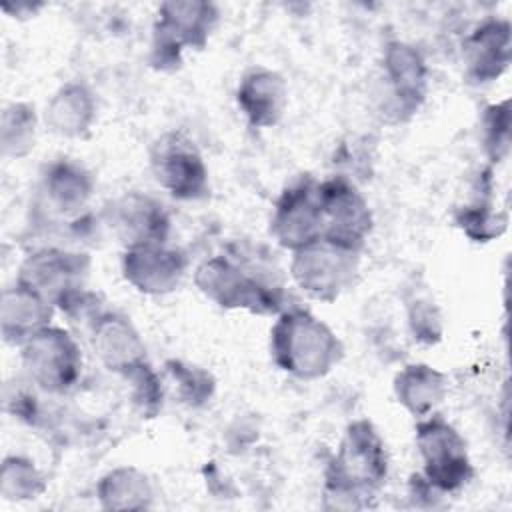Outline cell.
I'll return each instance as SVG.
<instances>
[{
	"instance_id": "277c9868",
	"label": "cell",
	"mask_w": 512,
	"mask_h": 512,
	"mask_svg": "<svg viewBox=\"0 0 512 512\" xmlns=\"http://www.w3.org/2000/svg\"><path fill=\"white\" fill-rule=\"evenodd\" d=\"M360 250L318 238L312 244L294 250L290 264L296 284L316 300L332 302L354 284Z\"/></svg>"
},
{
	"instance_id": "7402d4cb",
	"label": "cell",
	"mask_w": 512,
	"mask_h": 512,
	"mask_svg": "<svg viewBox=\"0 0 512 512\" xmlns=\"http://www.w3.org/2000/svg\"><path fill=\"white\" fill-rule=\"evenodd\" d=\"M98 494L106 508H146L152 496L148 478L136 468H118L104 476Z\"/></svg>"
},
{
	"instance_id": "484cf974",
	"label": "cell",
	"mask_w": 512,
	"mask_h": 512,
	"mask_svg": "<svg viewBox=\"0 0 512 512\" xmlns=\"http://www.w3.org/2000/svg\"><path fill=\"white\" fill-rule=\"evenodd\" d=\"M410 326L416 338L434 342L440 338V316L428 302H416L410 310Z\"/></svg>"
},
{
	"instance_id": "e0dca14e",
	"label": "cell",
	"mask_w": 512,
	"mask_h": 512,
	"mask_svg": "<svg viewBox=\"0 0 512 512\" xmlns=\"http://www.w3.org/2000/svg\"><path fill=\"white\" fill-rule=\"evenodd\" d=\"M236 100L246 120L256 128L278 124L286 106V82L280 74L256 66L248 70L236 90Z\"/></svg>"
},
{
	"instance_id": "7a4b0ae2",
	"label": "cell",
	"mask_w": 512,
	"mask_h": 512,
	"mask_svg": "<svg viewBox=\"0 0 512 512\" xmlns=\"http://www.w3.org/2000/svg\"><path fill=\"white\" fill-rule=\"evenodd\" d=\"M270 352L284 372L312 380L328 374L342 358V342L312 312L290 308L270 332Z\"/></svg>"
},
{
	"instance_id": "8fae6325",
	"label": "cell",
	"mask_w": 512,
	"mask_h": 512,
	"mask_svg": "<svg viewBox=\"0 0 512 512\" xmlns=\"http://www.w3.org/2000/svg\"><path fill=\"white\" fill-rule=\"evenodd\" d=\"M270 232L278 244L292 252L322 238L318 182L306 176L282 192L274 206Z\"/></svg>"
},
{
	"instance_id": "30bf717a",
	"label": "cell",
	"mask_w": 512,
	"mask_h": 512,
	"mask_svg": "<svg viewBox=\"0 0 512 512\" xmlns=\"http://www.w3.org/2000/svg\"><path fill=\"white\" fill-rule=\"evenodd\" d=\"M88 266L90 260L86 254L66 252L60 248H42L22 262L16 282L58 306L64 298L84 288Z\"/></svg>"
},
{
	"instance_id": "5b68a950",
	"label": "cell",
	"mask_w": 512,
	"mask_h": 512,
	"mask_svg": "<svg viewBox=\"0 0 512 512\" xmlns=\"http://www.w3.org/2000/svg\"><path fill=\"white\" fill-rule=\"evenodd\" d=\"M22 366L38 388L62 394L70 390L82 368L76 340L62 328L46 326L22 344Z\"/></svg>"
},
{
	"instance_id": "d4e9b609",
	"label": "cell",
	"mask_w": 512,
	"mask_h": 512,
	"mask_svg": "<svg viewBox=\"0 0 512 512\" xmlns=\"http://www.w3.org/2000/svg\"><path fill=\"white\" fill-rule=\"evenodd\" d=\"M508 104L492 106L484 120V146L488 154L498 160L508 150Z\"/></svg>"
},
{
	"instance_id": "9c48e42d",
	"label": "cell",
	"mask_w": 512,
	"mask_h": 512,
	"mask_svg": "<svg viewBox=\"0 0 512 512\" xmlns=\"http://www.w3.org/2000/svg\"><path fill=\"white\" fill-rule=\"evenodd\" d=\"M322 210V238L360 250L372 228V214L364 196L344 178L318 182Z\"/></svg>"
},
{
	"instance_id": "ffe728a7",
	"label": "cell",
	"mask_w": 512,
	"mask_h": 512,
	"mask_svg": "<svg viewBox=\"0 0 512 512\" xmlns=\"http://www.w3.org/2000/svg\"><path fill=\"white\" fill-rule=\"evenodd\" d=\"M394 394L416 418H424L446 396V378L426 364H410L396 374Z\"/></svg>"
},
{
	"instance_id": "2e32d148",
	"label": "cell",
	"mask_w": 512,
	"mask_h": 512,
	"mask_svg": "<svg viewBox=\"0 0 512 512\" xmlns=\"http://www.w3.org/2000/svg\"><path fill=\"white\" fill-rule=\"evenodd\" d=\"M94 350L108 370L128 376L146 364L144 344L128 318L104 312L94 318Z\"/></svg>"
},
{
	"instance_id": "d6986e66",
	"label": "cell",
	"mask_w": 512,
	"mask_h": 512,
	"mask_svg": "<svg viewBox=\"0 0 512 512\" xmlns=\"http://www.w3.org/2000/svg\"><path fill=\"white\" fill-rule=\"evenodd\" d=\"M468 76L474 82L496 78L508 64L510 26L502 20H488L476 28L466 44Z\"/></svg>"
},
{
	"instance_id": "3957f363",
	"label": "cell",
	"mask_w": 512,
	"mask_h": 512,
	"mask_svg": "<svg viewBox=\"0 0 512 512\" xmlns=\"http://www.w3.org/2000/svg\"><path fill=\"white\" fill-rule=\"evenodd\" d=\"M388 474L386 446L368 420L348 426L334 462L326 472L328 494L360 500L370 496Z\"/></svg>"
},
{
	"instance_id": "603a6c76",
	"label": "cell",
	"mask_w": 512,
	"mask_h": 512,
	"mask_svg": "<svg viewBox=\"0 0 512 512\" xmlns=\"http://www.w3.org/2000/svg\"><path fill=\"white\" fill-rule=\"evenodd\" d=\"M2 154L20 158L34 148L36 142V114L30 104L12 102L2 114Z\"/></svg>"
},
{
	"instance_id": "52a82bcc",
	"label": "cell",
	"mask_w": 512,
	"mask_h": 512,
	"mask_svg": "<svg viewBox=\"0 0 512 512\" xmlns=\"http://www.w3.org/2000/svg\"><path fill=\"white\" fill-rule=\"evenodd\" d=\"M218 10L210 2H164L158 8L152 54L154 64H178L186 46L202 48L216 24Z\"/></svg>"
},
{
	"instance_id": "4fadbf2b",
	"label": "cell",
	"mask_w": 512,
	"mask_h": 512,
	"mask_svg": "<svg viewBox=\"0 0 512 512\" xmlns=\"http://www.w3.org/2000/svg\"><path fill=\"white\" fill-rule=\"evenodd\" d=\"M90 194V174L70 160H58L46 166L40 176L36 208L48 214L70 216L86 206Z\"/></svg>"
},
{
	"instance_id": "9a60e30c",
	"label": "cell",
	"mask_w": 512,
	"mask_h": 512,
	"mask_svg": "<svg viewBox=\"0 0 512 512\" xmlns=\"http://www.w3.org/2000/svg\"><path fill=\"white\" fill-rule=\"evenodd\" d=\"M384 78L400 118L414 114L426 94V66L418 50L404 42H390L384 52Z\"/></svg>"
},
{
	"instance_id": "6da1fadb",
	"label": "cell",
	"mask_w": 512,
	"mask_h": 512,
	"mask_svg": "<svg viewBox=\"0 0 512 512\" xmlns=\"http://www.w3.org/2000/svg\"><path fill=\"white\" fill-rule=\"evenodd\" d=\"M236 252L220 254L196 270L198 288L222 308H246L256 314H274L282 310L284 286L278 270L260 256Z\"/></svg>"
},
{
	"instance_id": "ac0fdd59",
	"label": "cell",
	"mask_w": 512,
	"mask_h": 512,
	"mask_svg": "<svg viewBox=\"0 0 512 512\" xmlns=\"http://www.w3.org/2000/svg\"><path fill=\"white\" fill-rule=\"evenodd\" d=\"M50 318L52 304L38 292L20 282L4 290L0 304V326L8 344L22 346L28 338L46 328Z\"/></svg>"
},
{
	"instance_id": "8992f818",
	"label": "cell",
	"mask_w": 512,
	"mask_h": 512,
	"mask_svg": "<svg viewBox=\"0 0 512 512\" xmlns=\"http://www.w3.org/2000/svg\"><path fill=\"white\" fill-rule=\"evenodd\" d=\"M416 444L426 482L434 490L454 492L472 476L466 442L442 416H428L418 422Z\"/></svg>"
},
{
	"instance_id": "7c38bea8",
	"label": "cell",
	"mask_w": 512,
	"mask_h": 512,
	"mask_svg": "<svg viewBox=\"0 0 512 512\" xmlns=\"http://www.w3.org/2000/svg\"><path fill=\"white\" fill-rule=\"evenodd\" d=\"M126 280L146 294H166L174 290L186 270V258L166 242L126 248L122 258Z\"/></svg>"
},
{
	"instance_id": "cb8c5ba5",
	"label": "cell",
	"mask_w": 512,
	"mask_h": 512,
	"mask_svg": "<svg viewBox=\"0 0 512 512\" xmlns=\"http://www.w3.org/2000/svg\"><path fill=\"white\" fill-rule=\"evenodd\" d=\"M2 494L8 500L34 498L44 490V478L34 464L20 456H8L2 464Z\"/></svg>"
},
{
	"instance_id": "5bb4252c",
	"label": "cell",
	"mask_w": 512,
	"mask_h": 512,
	"mask_svg": "<svg viewBox=\"0 0 512 512\" xmlns=\"http://www.w3.org/2000/svg\"><path fill=\"white\" fill-rule=\"evenodd\" d=\"M110 222L128 248L166 242L170 228L164 206L142 194H126L116 200Z\"/></svg>"
},
{
	"instance_id": "44dd1931",
	"label": "cell",
	"mask_w": 512,
	"mask_h": 512,
	"mask_svg": "<svg viewBox=\"0 0 512 512\" xmlns=\"http://www.w3.org/2000/svg\"><path fill=\"white\" fill-rule=\"evenodd\" d=\"M94 98L82 84L62 86L46 106V124L60 136H82L94 122Z\"/></svg>"
},
{
	"instance_id": "ba28073f",
	"label": "cell",
	"mask_w": 512,
	"mask_h": 512,
	"mask_svg": "<svg viewBox=\"0 0 512 512\" xmlns=\"http://www.w3.org/2000/svg\"><path fill=\"white\" fill-rule=\"evenodd\" d=\"M156 182L178 200H198L208 194V170L190 138L168 132L150 150Z\"/></svg>"
}]
</instances>
